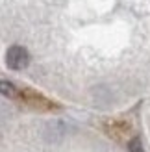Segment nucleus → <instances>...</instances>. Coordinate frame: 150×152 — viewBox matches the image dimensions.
<instances>
[{
    "instance_id": "nucleus-3",
    "label": "nucleus",
    "mask_w": 150,
    "mask_h": 152,
    "mask_svg": "<svg viewBox=\"0 0 150 152\" xmlns=\"http://www.w3.org/2000/svg\"><path fill=\"white\" fill-rule=\"evenodd\" d=\"M128 150H130V152H146V150L143 148V143H141L139 137H133V139L128 143Z\"/></svg>"
},
{
    "instance_id": "nucleus-1",
    "label": "nucleus",
    "mask_w": 150,
    "mask_h": 152,
    "mask_svg": "<svg viewBox=\"0 0 150 152\" xmlns=\"http://www.w3.org/2000/svg\"><path fill=\"white\" fill-rule=\"evenodd\" d=\"M30 63V54L24 47H19V45H13V47L7 48L6 52V65L13 71H20L28 67Z\"/></svg>"
},
{
    "instance_id": "nucleus-2",
    "label": "nucleus",
    "mask_w": 150,
    "mask_h": 152,
    "mask_svg": "<svg viewBox=\"0 0 150 152\" xmlns=\"http://www.w3.org/2000/svg\"><path fill=\"white\" fill-rule=\"evenodd\" d=\"M0 95L4 96H15L17 95V89L11 82H6V80H0Z\"/></svg>"
}]
</instances>
